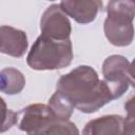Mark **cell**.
<instances>
[{
    "instance_id": "cell-1",
    "label": "cell",
    "mask_w": 135,
    "mask_h": 135,
    "mask_svg": "<svg viewBox=\"0 0 135 135\" xmlns=\"http://www.w3.org/2000/svg\"><path fill=\"white\" fill-rule=\"evenodd\" d=\"M57 91L71 101L74 109L86 114L97 112L113 100L104 80L99 79L97 72L89 65H79L62 75L57 81Z\"/></svg>"
},
{
    "instance_id": "cell-2",
    "label": "cell",
    "mask_w": 135,
    "mask_h": 135,
    "mask_svg": "<svg viewBox=\"0 0 135 135\" xmlns=\"http://www.w3.org/2000/svg\"><path fill=\"white\" fill-rule=\"evenodd\" d=\"M73 60L71 40L58 41L39 36L32 45L27 57V65L36 71L59 70L66 68Z\"/></svg>"
},
{
    "instance_id": "cell-3",
    "label": "cell",
    "mask_w": 135,
    "mask_h": 135,
    "mask_svg": "<svg viewBox=\"0 0 135 135\" xmlns=\"http://www.w3.org/2000/svg\"><path fill=\"white\" fill-rule=\"evenodd\" d=\"M135 3L129 0L110 1L103 31L107 39L115 46H127L133 42Z\"/></svg>"
},
{
    "instance_id": "cell-4",
    "label": "cell",
    "mask_w": 135,
    "mask_h": 135,
    "mask_svg": "<svg viewBox=\"0 0 135 135\" xmlns=\"http://www.w3.org/2000/svg\"><path fill=\"white\" fill-rule=\"evenodd\" d=\"M104 82L109 86L113 99L121 97L129 89L134 85V74L132 63L121 55L109 56L102 64Z\"/></svg>"
},
{
    "instance_id": "cell-5",
    "label": "cell",
    "mask_w": 135,
    "mask_h": 135,
    "mask_svg": "<svg viewBox=\"0 0 135 135\" xmlns=\"http://www.w3.org/2000/svg\"><path fill=\"white\" fill-rule=\"evenodd\" d=\"M41 36L50 39L65 41L70 39L72 26L69 17L63 13L59 4L50 5L40 19Z\"/></svg>"
},
{
    "instance_id": "cell-6",
    "label": "cell",
    "mask_w": 135,
    "mask_h": 135,
    "mask_svg": "<svg viewBox=\"0 0 135 135\" xmlns=\"http://www.w3.org/2000/svg\"><path fill=\"white\" fill-rule=\"evenodd\" d=\"M55 119L47 104L34 103L23 108L18 114V128L27 135H34Z\"/></svg>"
},
{
    "instance_id": "cell-7",
    "label": "cell",
    "mask_w": 135,
    "mask_h": 135,
    "mask_svg": "<svg viewBox=\"0 0 135 135\" xmlns=\"http://www.w3.org/2000/svg\"><path fill=\"white\" fill-rule=\"evenodd\" d=\"M59 6L66 16L73 18L80 24H86L96 19L102 2L99 0H65Z\"/></svg>"
},
{
    "instance_id": "cell-8",
    "label": "cell",
    "mask_w": 135,
    "mask_h": 135,
    "mask_svg": "<svg viewBox=\"0 0 135 135\" xmlns=\"http://www.w3.org/2000/svg\"><path fill=\"white\" fill-rule=\"evenodd\" d=\"M28 42L26 34L9 25L0 26V53L20 58L27 51Z\"/></svg>"
},
{
    "instance_id": "cell-9",
    "label": "cell",
    "mask_w": 135,
    "mask_h": 135,
    "mask_svg": "<svg viewBox=\"0 0 135 135\" xmlns=\"http://www.w3.org/2000/svg\"><path fill=\"white\" fill-rule=\"evenodd\" d=\"M123 117L104 115L90 120L82 130V135H122Z\"/></svg>"
},
{
    "instance_id": "cell-10",
    "label": "cell",
    "mask_w": 135,
    "mask_h": 135,
    "mask_svg": "<svg viewBox=\"0 0 135 135\" xmlns=\"http://www.w3.org/2000/svg\"><path fill=\"white\" fill-rule=\"evenodd\" d=\"M25 86V77L17 69L5 68L0 71V92L6 95L20 93Z\"/></svg>"
},
{
    "instance_id": "cell-11",
    "label": "cell",
    "mask_w": 135,
    "mask_h": 135,
    "mask_svg": "<svg viewBox=\"0 0 135 135\" xmlns=\"http://www.w3.org/2000/svg\"><path fill=\"white\" fill-rule=\"evenodd\" d=\"M47 105L50 107L55 118L58 120H69L74 110L71 101L58 91H56L49 99Z\"/></svg>"
},
{
    "instance_id": "cell-12",
    "label": "cell",
    "mask_w": 135,
    "mask_h": 135,
    "mask_svg": "<svg viewBox=\"0 0 135 135\" xmlns=\"http://www.w3.org/2000/svg\"><path fill=\"white\" fill-rule=\"evenodd\" d=\"M34 135H79V131L75 123L70 120L55 119Z\"/></svg>"
},
{
    "instance_id": "cell-13",
    "label": "cell",
    "mask_w": 135,
    "mask_h": 135,
    "mask_svg": "<svg viewBox=\"0 0 135 135\" xmlns=\"http://www.w3.org/2000/svg\"><path fill=\"white\" fill-rule=\"evenodd\" d=\"M18 121V114L9 110L2 97H0V133L8 131Z\"/></svg>"
},
{
    "instance_id": "cell-14",
    "label": "cell",
    "mask_w": 135,
    "mask_h": 135,
    "mask_svg": "<svg viewBox=\"0 0 135 135\" xmlns=\"http://www.w3.org/2000/svg\"><path fill=\"white\" fill-rule=\"evenodd\" d=\"M128 115L122 121V135H134V98L132 97L126 103Z\"/></svg>"
}]
</instances>
